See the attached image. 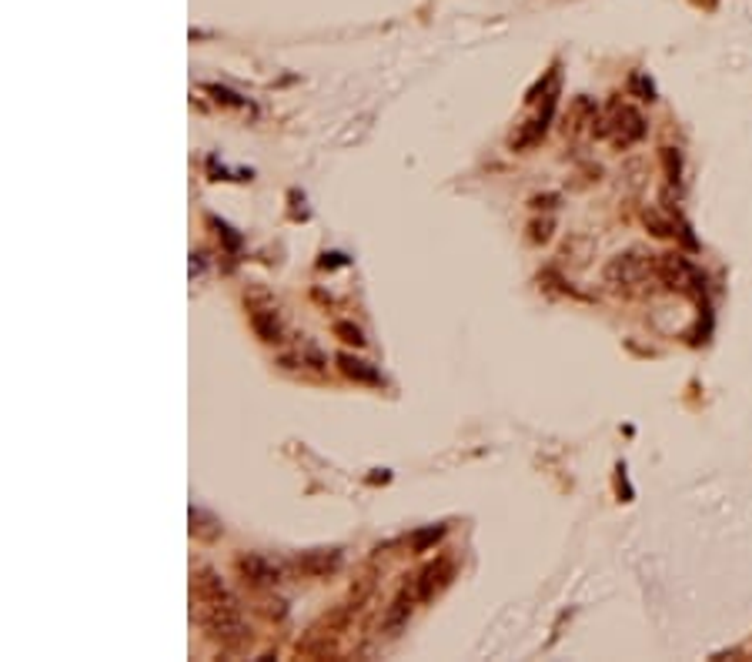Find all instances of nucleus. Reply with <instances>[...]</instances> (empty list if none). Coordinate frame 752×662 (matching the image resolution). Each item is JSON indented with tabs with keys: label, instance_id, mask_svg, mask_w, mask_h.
<instances>
[{
	"label": "nucleus",
	"instance_id": "nucleus-1",
	"mask_svg": "<svg viewBox=\"0 0 752 662\" xmlns=\"http://www.w3.org/2000/svg\"><path fill=\"white\" fill-rule=\"evenodd\" d=\"M194 599H198V619L204 632L214 642H221L224 649H241L248 636V626L241 619V609L228 592V585L221 582V575L214 569H201L194 575Z\"/></svg>",
	"mask_w": 752,
	"mask_h": 662
},
{
	"label": "nucleus",
	"instance_id": "nucleus-2",
	"mask_svg": "<svg viewBox=\"0 0 752 662\" xmlns=\"http://www.w3.org/2000/svg\"><path fill=\"white\" fill-rule=\"evenodd\" d=\"M592 131H596V137H612L619 147H629V144H635V141L645 137V118H642L635 108L616 100V104H612L602 118H596Z\"/></svg>",
	"mask_w": 752,
	"mask_h": 662
},
{
	"label": "nucleus",
	"instance_id": "nucleus-3",
	"mask_svg": "<svg viewBox=\"0 0 752 662\" xmlns=\"http://www.w3.org/2000/svg\"><path fill=\"white\" fill-rule=\"evenodd\" d=\"M655 271L653 254L642 251H625L619 258H612L606 268V285L616 288V291H635V288L645 281V278Z\"/></svg>",
	"mask_w": 752,
	"mask_h": 662
},
{
	"label": "nucleus",
	"instance_id": "nucleus-4",
	"mask_svg": "<svg viewBox=\"0 0 752 662\" xmlns=\"http://www.w3.org/2000/svg\"><path fill=\"white\" fill-rule=\"evenodd\" d=\"M655 275L669 291H679V295H702V275L696 268L689 265V258H682L679 251L672 254H659L655 258Z\"/></svg>",
	"mask_w": 752,
	"mask_h": 662
},
{
	"label": "nucleus",
	"instance_id": "nucleus-5",
	"mask_svg": "<svg viewBox=\"0 0 752 662\" xmlns=\"http://www.w3.org/2000/svg\"><path fill=\"white\" fill-rule=\"evenodd\" d=\"M238 572H241L244 585H251V589H265V585L281 582V565H275L265 555H244V559H238Z\"/></svg>",
	"mask_w": 752,
	"mask_h": 662
},
{
	"label": "nucleus",
	"instance_id": "nucleus-6",
	"mask_svg": "<svg viewBox=\"0 0 752 662\" xmlns=\"http://www.w3.org/2000/svg\"><path fill=\"white\" fill-rule=\"evenodd\" d=\"M452 575H455V563L452 559H438V563H432L425 572L415 579V589H418V599L421 602H428L432 596H438L445 585L452 582Z\"/></svg>",
	"mask_w": 752,
	"mask_h": 662
},
{
	"label": "nucleus",
	"instance_id": "nucleus-7",
	"mask_svg": "<svg viewBox=\"0 0 752 662\" xmlns=\"http://www.w3.org/2000/svg\"><path fill=\"white\" fill-rule=\"evenodd\" d=\"M298 572L301 575H311V579H321V575H332L338 572V565H342V552L338 549H315V552H305V555H298Z\"/></svg>",
	"mask_w": 752,
	"mask_h": 662
},
{
	"label": "nucleus",
	"instance_id": "nucleus-8",
	"mask_svg": "<svg viewBox=\"0 0 752 662\" xmlns=\"http://www.w3.org/2000/svg\"><path fill=\"white\" fill-rule=\"evenodd\" d=\"M415 599H418V589H415V585H411V589L405 585V589L399 592V599L388 606V612H385V632H388V636H395V632H399L401 626H405V622L411 619Z\"/></svg>",
	"mask_w": 752,
	"mask_h": 662
},
{
	"label": "nucleus",
	"instance_id": "nucleus-9",
	"mask_svg": "<svg viewBox=\"0 0 752 662\" xmlns=\"http://www.w3.org/2000/svg\"><path fill=\"white\" fill-rule=\"evenodd\" d=\"M338 368H342V375L354 378V382H362V385H381V375H378L375 368L348 352L338 355Z\"/></svg>",
	"mask_w": 752,
	"mask_h": 662
},
{
	"label": "nucleus",
	"instance_id": "nucleus-10",
	"mask_svg": "<svg viewBox=\"0 0 752 662\" xmlns=\"http://www.w3.org/2000/svg\"><path fill=\"white\" fill-rule=\"evenodd\" d=\"M251 328L261 342H281V321L271 308L251 311Z\"/></svg>",
	"mask_w": 752,
	"mask_h": 662
},
{
	"label": "nucleus",
	"instance_id": "nucleus-11",
	"mask_svg": "<svg viewBox=\"0 0 752 662\" xmlns=\"http://www.w3.org/2000/svg\"><path fill=\"white\" fill-rule=\"evenodd\" d=\"M191 535H198V539L211 542L221 535V522L214 519L211 512H204V508H191Z\"/></svg>",
	"mask_w": 752,
	"mask_h": 662
},
{
	"label": "nucleus",
	"instance_id": "nucleus-12",
	"mask_svg": "<svg viewBox=\"0 0 752 662\" xmlns=\"http://www.w3.org/2000/svg\"><path fill=\"white\" fill-rule=\"evenodd\" d=\"M596 118H598V108L592 104L588 98H578L576 104H572V118L565 121V131H572L576 134L582 124H596Z\"/></svg>",
	"mask_w": 752,
	"mask_h": 662
},
{
	"label": "nucleus",
	"instance_id": "nucleus-13",
	"mask_svg": "<svg viewBox=\"0 0 752 662\" xmlns=\"http://www.w3.org/2000/svg\"><path fill=\"white\" fill-rule=\"evenodd\" d=\"M545 128H549V121H545L542 114H539L535 121H529L519 134H515V137H512V147H515V151H522V147H531V144H539L545 137Z\"/></svg>",
	"mask_w": 752,
	"mask_h": 662
},
{
	"label": "nucleus",
	"instance_id": "nucleus-14",
	"mask_svg": "<svg viewBox=\"0 0 752 662\" xmlns=\"http://www.w3.org/2000/svg\"><path fill=\"white\" fill-rule=\"evenodd\" d=\"M642 221H645V228L655 234V238H672L675 234V224H672V218H663L655 208H649L645 214H642Z\"/></svg>",
	"mask_w": 752,
	"mask_h": 662
},
{
	"label": "nucleus",
	"instance_id": "nucleus-15",
	"mask_svg": "<svg viewBox=\"0 0 752 662\" xmlns=\"http://www.w3.org/2000/svg\"><path fill=\"white\" fill-rule=\"evenodd\" d=\"M629 94L632 98H639V100H655V84L642 71H635L629 78Z\"/></svg>",
	"mask_w": 752,
	"mask_h": 662
},
{
	"label": "nucleus",
	"instance_id": "nucleus-16",
	"mask_svg": "<svg viewBox=\"0 0 752 662\" xmlns=\"http://www.w3.org/2000/svg\"><path fill=\"white\" fill-rule=\"evenodd\" d=\"M663 165H665L669 184H679V177H682V157H679L675 147H663Z\"/></svg>",
	"mask_w": 752,
	"mask_h": 662
},
{
	"label": "nucleus",
	"instance_id": "nucleus-17",
	"mask_svg": "<svg viewBox=\"0 0 752 662\" xmlns=\"http://www.w3.org/2000/svg\"><path fill=\"white\" fill-rule=\"evenodd\" d=\"M334 335H338L342 342L354 345V348H358V345H365V338H362V328H354L352 321H338V325H334Z\"/></svg>",
	"mask_w": 752,
	"mask_h": 662
},
{
	"label": "nucleus",
	"instance_id": "nucleus-18",
	"mask_svg": "<svg viewBox=\"0 0 752 662\" xmlns=\"http://www.w3.org/2000/svg\"><path fill=\"white\" fill-rule=\"evenodd\" d=\"M445 535V525H432V529H425V532H418L415 539H411V545H415V552H425L432 542H438Z\"/></svg>",
	"mask_w": 752,
	"mask_h": 662
},
{
	"label": "nucleus",
	"instance_id": "nucleus-19",
	"mask_svg": "<svg viewBox=\"0 0 752 662\" xmlns=\"http://www.w3.org/2000/svg\"><path fill=\"white\" fill-rule=\"evenodd\" d=\"M208 94H214V98L221 100V104H228V108H244V100L234 94V90L228 88H218V84H208Z\"/></svg>",
	"mask_w": 752,
	"mask_h": 662
},
{
	"label": "nucleus",
	"instance_id": "nucleus-20",
	"mask_svg": "<svg viewBox=\"0 0 752 662\" xmlns=\"http://www.w3.org/2000/svg\"><path fill=\"white\" fill-rule=\"evenodd\" d=\"M211 224L218 228V238H221V241L228 244V248H238V244H241V238H238V234H234L231 228H228V224H221V221H214V218H211Z\"/></svg>",
	"mask_w": 752,
	"mask_h": 662
},
{
	"label": "nucleus",
	"instance_id": "nucleus-21",
	"mask_svg": "<svg viewBox=\"0 0 752 662\" xmlns=\"http://www.w3.org/2000/svg\"><path fill=\"white\" fill-rule=\"evenodd\" d=\"M549 234H552V221H535L531 224V241H549Z\"/></svg>",
	"mask_w": 752,
	"mask_h": 662
},
{
	"label": "nucleus",
	"instance_id": "nucleus-22",
	"mask_svg": "<svg viewBox=\"0 0 752 662\" xmlns=\"http://www.w3.org/2000/svg\"><path fill=\"white\" fill-rule=\"evenodd\" d=\"M552 201H555L552 194H545V198H535L531 204H535V208H552Z\"/></svg>",
	"mask_w": 752,
	"mask_h": 662
}]
</instances>
